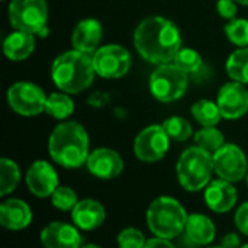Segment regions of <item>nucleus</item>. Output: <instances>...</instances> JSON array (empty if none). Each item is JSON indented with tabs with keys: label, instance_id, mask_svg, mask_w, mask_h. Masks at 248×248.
<instances>
[{
	"label": "nucleus",
	"instance_id": "10",
	"mask_svg": "<svg viewBox=\"0 0 248 248\" xmlns=\"http://www.w3.org/2000/svg\"><path fill=\"white\" fill-rule=\"evenodd\" d=\"M170 148V137L163 125H150L138 132L134 141V154L140 161L157 163Z\"/></svg>",
	"mask_w": 248,
	"mask_h": 248
},
{
	"label": "nucleus",
	"instance_id": "7",
	"mask_svg": "<svg viewBox=\"0 0 248 248\" xmlns=\"http://www.w3.org/2000/svg\"><path fill=\"white\" fill-rule=\"evenodd\" d=\"M189 74L174 62L157 65L150 76V92L161 103L179 100L187 90Z\"/></svg>",
	"mask_w": 248,
	"mask_h": 248
},
{
	"label": "nucleus",
	"instance_id": "9",
	"mask_svg": "<svg viewBox=\"0 0 248 248\" xmlns=\"http://www.w3.org/2000/svg\"><path fill=\"white\" fill-rule=\"evenodd\" d=\"M92 57L94 71L102 78H121L129 73L132 65L131 52L119 44L102 45Z\"/></svg>",
	"mask_w": 248,
	"mask_h": 248
},
{
	"label": "nucleus",
	"instance_id": "31",
	"mask_svg": "<svg viewBox=\"0 0 248 248\" xmlns=\"http://www.w3.org/2000/svg\"><path fill=\"white\" fill-rule=\"evenodd\" d=\"M116 241H118L119 248H144L148 240H145V235L142 234V231L134 227H129L119 232Z\"/></svg>",
	"mask_w": 248,
	"mask_h": 248
},
{
	"label": "nucleus",
	"instance_id": "5",
	"mask_svg": "<svg viewBox=\"0 0 248 248\" xmlns=\"http://www.w3.org/2000/svg\"><path fill=\"white\" fill-rule=\"evenodd\" d=\"M214 157L198 145L186 148L176 164V174L180 186L187 192H199L206 189L212 182Z\"/></svg>",
	"mask_w": 248,
	"mask_h": 248
},
{
	"label": "nucleus",
	"instance_id": "14",
	"mask_svg": "<svg viewBox=\"0 0 248 248\" xmlns=\"http://www.w3.org/2000/svg\"><path fill=\"white\" fill-rule=\"evenodd\" d=\"M86 167L90 174L100 180H112L124 171V160L121 154L112 148H96L90 153Z\"/></svg>",
	"mask_w": 248,
	"mask_h": 248
},
{
	"label": "nucleus",
	"instance_id": "3",
	"mask_svg": "<svg viewBox=\"0 0 248 248\" xmlns=\"http://www.w3.org/2000/svg\"><path fill=\"white\" fill-rule=\"evenodd\" d=\"M93 57L77 49L65 51L55 57L51 65V78L60 92L78 94L94 81Z\"/></svg>",
	"mask_w": 248,
	"mask_h": 248
},
{
	"label": "nucleus",
	"instance_id": "34",
	"mask_svg": "<svg viewBox=\"0 0 248 248\" xmlns=\"http://www.w3.org/2000/svg\"><path fill=\"white\" fill-rule=\"evenodd\" d=\"M221 246L225 248H241V238L235 232H228L224 235Z\"/></svg>",
	"mask_w": 248,
	"mask_h": 248
},
{
	"label": "nucleus",
	"instance_id": "37",
	"mask_svg": "<svg viewBox=\"0 0 248 248\" xmlns=\"http://www.w3.org/2000/svg\"><path fill=\"white\" fill-rule=\"evenodd\" d=\"M234 1L238 4H243V6H248V0H234Z\"/></svg>",
	"mask_w": 248,
	"mask_h": 248
},
{
	"label": "nucleus",
	"instance_id": "18",
	"mask_svg": "<svg viewBox=\"0 0 248 248\" xmlns=\"http://www.w3.org/2000/svg\"><path fill=\"white\" fill-rule=\"evenodd\" d=\"M74 225L81 231H94L106 219L105 206L96 199H81L71 211Z\"/></svg>",
	"mask_w": 248,
	"mask_h": 248
},
{
	"label": "nucleus",
	"instance_id": "39",
	"mask_svg": "<svg viewBox=\"0 0 248 248\" xmlns=\"http://www.w3.org/2000/svg\"><path fill=\"white\" fill-rule=\"evenodd\" d=\"M205 248H225V247H222V246H218V247H205Z\"/></svg>",
	"mask_w": 248,
	"mask_h": 248
},
{
	"label": "nucleus",
	"instance_id": "13",
	"mask_svg": "<svg viewBox=\"0 0 248 248\" xmlns=\"http://www.w3.org/2000/svg\"><path fill=\"white\" fill-rule=\"evenodd\" d=\"M25 180L29 192L41 199L51 198L52 193L60 186L58 173L49 163L44 160H38L29 166Z\"/></svg>",
	"mask_w": 248,
	"mask_h": 248
},
{
	"label": "nucleus",
	"instance_id": "8",
	"mask_svg": "<svg viewBox=\"0 0 248 248\" xmlns=\"http://www.w3.org/2000/svg\"><path fill=\"white\" fill-rule=\"evenodd\" d=\"M45 92L35 83L17 81L7 90L9 108L20 116H38L45 112L46 105Z\"/></svg>",
	"mask_w": 248,
	"mask_h": 248
},
{
	"label": "nucleus",
	"instance_id": "2",
	"mask_svg": "<svg viewBox=\"0 0 248 248\" xmlns=\"http://www.w3.org/2000/svg\"><path fill=\"white\" fill-rule=\"evenodd\" d=\"M48 153L54 163L64 169H78L90 155L89 134L77 121L58 124L48 138Z\"/></svg>",
	"mask_w": 248,
	"mask_h": 248
},
{
	"label": "nucleus",
	"instance_id": "19",
	"mask_svg": "<svg viewBox=\"0 0 248 248\" xmlns=\"http://www.w3.org/2000/svg\"><path fill=\"white\" fill-rule=\"evenodd\" d=\"M32 222L29 205L20 199H7L0 205V224L7 231H22Z\"/></svg>",
	"mask_w": 248,
	"mask_h": 248
},
{
	"label": "nucleus",
	"instance_id": "32",
	"mask_svg": "<svg viewBox=\"0 0 248 248\" xmlns=\"http://www.w3.org/2000/svg\"><path fill=\"white\" fill-rule=\"evenodd\" d=\"M238 3H235L234 0H218L217 1V12L221 17L227 19V20H232L237 16Z\"/></svg>",
	"mask_w": 248,
	"mask_h": 248
},
{
	"label": "nucleus",
	"instance_id": "23",
	"mask_svg": "<svg viewBox=\"0 0 248 248\" xmlns=\"http://www.w3.org/2000/svg\"><path fill=\"white\" fill-rule=\"evenodd\" d=\"M45 112L57 121H65L74 113V102L70 94L64 92L51 93L46 97Z\"/></svg>",
	"mask_w": 248,
	"mask_h": 248
},
{
	"label": "nucleus",
	"instance_id": "1",
	"mask_svg": "<svg viewBox=\"0 0 248 248\" xmlns=\"http://www.w3.org/2000/svg\"><path fill=\"white\" fill-rule=\"evenodd\" d=\"M179 26L164 16H148L138 23L134 32V46L141 58L150 64L173 62L182 49Z\"/></svg>",
	"mask_w": 248,
	"mask_h": 248
},
{
	"label": "nucleus",
	"instance_id": "28",
	"mask_svg": "<svg viewBox=\"0 0 248 248\" xmlns=\"http://www.w3.org/2000/svg\"><path fill=\"white\" fill-rule=\"evenodd\" d=\"M173 62L177 67H180L186 74H196L198 71H201L203 65L201 54L193 48H187V46H182Z\"/></svg>",
	"mask_w": 248,
	"mask_h": 248
},
{
	"label": "nucleus",
	"instance_id": "21",
	"mask_svg": "<svg viewBox=\"0 0 248 248\" xmlns=\"http://www.w3.org/2000/svg\"><path fill=\"white\" fill-rule=\"evenodd\" d=\"M35 35L22 31H13L3 41V52L10 61H25L35 51Z\"/></svg>",
	"mask_w": 248,
	"mask_h": 248
},
{
	"label": "nucleus",
	"instance_id": "15",
	"mask_svg": "<svg viewBox=\"0 0 248 248\" xmlns=\"http://www.w3.org/2000/svg\"><path fill=\"white\" fill-rule=\"evenodd\" d=\"M44 248H81L83 238L76 225L67 222H51L39 235Z\"/></svg>",
	"mask_w": 248,
	"mask_h": 248
},
{
	"label": "nucleus",
	"instance_id": "35",
	"mask_svg": "<svg viewBox=\"0 0 248 248\" xmlns=\"http://www.w3.org/2000/svg\"><path fill=\"white\" fill-rule=\"evenodd\" d=\"M110 102V97L103 93V92H97V93H93L89 99V103L94 108H102V106H106L108 103Z\"/></svg>",
	"mask_w": 248,
	"mask_h": 248
},
{
	"label": "nucleus",
	"instance_id": "29",
	"mask_svg": "<svg viewBox=\"0 0 248 248\" xmlns=\"http://www.w3.org/2000/svg\"><path fill=\"white\" fill-rule=\"evenodd\" d=\"M224 31L231 44L240 48L248 46V19H232L225 25Z\"/></svg>",
	"mask_w": 248,
	"mask_h": 248
},
{
	"label": "nucleus",
	"instance_id": "11",
	"mask_svg": "<svg viewBox=\"0 0 248 248\" xmlns=\"http://www.w3.org/2000/svg\"><path fill=\"white\" fill-rule=\"evenodd\" d=\"M212 157L214 169L219 179H224L231 183H238L244 177H247V157L238 145L225 144Z\"/></svg>",
	"mask_w": 248,
	"mask_h": 248
},
{
	"label": "nucleus",
	"instance_id": "30",
	"mask_svg": "<svg viewBox=\"0 0 248 248\" xmlns=\"http://www.w3.org/2000/svg\"><path fill=\"white\" fill-rule=\"evenodd\" d=\"M51 202L55 209L61 212H68V211H73L74 206L78 203V198H77V193L71 187L58 186L57 190L51 196Z\"/></svg>",
	"mask_w": 248,
	"mask_h": 248
},
{
	"label": "nucleus",
	"instance_id": "24",
	"mask_svg": "<svg viewBox=\"0 0 248 248\" xmlns=\"http://www.w3.org/2000/svg\"><path fill=\"white\" fill-rule=\"evenodd\" d=\"M225 68L231 80L248 84V46L231 52L225 62Z\"/></svg>",
	"mask_w": 248,
	"mask_h": 248
},
{
	"label": "nucleus",
	"instance_id": "12",
	"mask_svg": "<svg viewBox=\"0 0 248 248\" xmlns=\"http://www.w3.org/2000/svg\"><path fill=\"white\" fill-rule=\"evenodd\" d=\"M217 105L224 119L235 121L248 112V89L238 81L225 83L217 96Z\"/></svg>",
	"mask_w": 248,
	"mask_h": 248
},
{
	"label": "nucleus",
	"instance_id": "38",
	"mask_svg": "<svg viewBox=\"0 0 248 248\" xmlns=\"http://www.w3.org/2000/svg\"><path fill=\"white\" fill-rule=\"evenodd\" d=\"M81 248H102L100 246H96V244H86V246H83Z\"/></svg>",
	"mask_w": 248,
	"mask_h": 248
},
{
	"label": "nucleus",
	"instance_id": "27",
	"mask_svg": "<svg viewBox=\"0 0 248 248\" xmlns=\"http://www.w3.org/2000/svg\"><path fill=\"white\" fill-rule=\"evenodd\" d=\"M163 128L170 137V140H174L177 142H185L187 141L193 134V128L190 122L182 116H171L163 122Z\"/></svg>",
	"mask_w": 248,
	"mask_h": 248
},
{
	"label": "nucleus",
	"instance_id": "17",
	"mask_svg": "<svg viewBox=\"0 0 248 248\" xmlns=\"http://www.w3.org/2000/svg\"><path fill=\"white\" fill-rule=\"evenodd\" d=\"M203 198L206 206L212 212L227 214L235 206L238 201V193L237 189L234 187V183L227 182L224 179H218V180H212L206 186Z\"/></svg>",
	"mask_w": 248,
	"mask_h": 248
},
{
	"label": "nucleus",
	"instance_id": "22",
	"mask_svg": "<svg viewBox=\"0 0 248 248\" xmlns=\"http://www.w3.org/2000/svg\"><path fill=\"white\" fill-rule=\"evenodd\" d=\"M190 112H192L193 119L202 126H217L222 119V115L217 102H212L208 99H201L195 102L190 108Z\"/></svg>",
	"mask_w": 248,
	"mask_h": 248
},
{
	"label": "nucleus",
	"instance_id": "41",
	"mask_svg": "<svg viewBox=\"0 0 248 248\" xmlns=\"http://www.w3.org/2000/svg\"><path fill=\"white\" fill-rule=\"evenodd\" d=\"M246 179H247V186H248V173H247V177H246Z\"/></svg>",
	"mask_w": 248,
	"mask_h": 248
},
{
	"label": "nucleus",
	"instance_id": "16",
	"mask_svg": "<svg viewBox=\"0 0 248 248\" xmlns=\"http://www.w3.org/2000/svg\"><path fill=\"white\" fill-rule=\"evenodd\" d=\"M102 38H103L102 23L97 19L87 17V19H81L73 29L71 45L73 49L93 55L100 48Z\"/></svg>",
	"mask_w": 248,
	"mask_h": 248
},
{
	"label": "nucleus",
	"instance_id": "6",
	"mask_svg": "<svg viewBox=\"0 0 248 248\" xmlns=\"http://www.w3.org/2000/svg\"><path fill=\"white\" fill-rule=\"evenodd\" d=\"M7 17L15 31L28 32L41 38L49 35L46 0H10Z\"/></svg>",
	"mask_w": 248,
	"mask_h": 248
},
{
	"label": "nucleus",
	"instance_id": "40",
	"mask_svg": "<svg viewBox=\"0 0 248 248\" xmlns=\"http://www.w3.org/2000/svg\"><path fill=\"white\" fill-rule=\"evenodd\" d=\"M241 248H248V244H244V246H241Z\"/></svg>",
	"mask_w": 248,
	"mask_h": 248
},
{
	"label": "nucleus",
	"instance_id": "33",
	"mask_svg": "<svg viewBox=\"0 0 248 248\" xmlns=\"http://www.w3.org/2000/svg\"><path fill=\"white\" fill-rule=\"evenodd\" d=\"M234 221H235V227L237 230L243 234V235H247L248 237V202H244L235 212V217H234Z\"/></svg>",
	"mask_w": 248,
	"mask_h": 248
},
{
	"label": "nucleus",
	"instance_id": "20",
	"mask_svg": "<svg viewBox=\"0 0 248 248\" xmlns=\"http://www.w3.org/2000/svg\"><path fill=\"white\" fill-rule=\"evenodd\" d=\"M185 235L189 243L196 247L209 246L217 235V228L214 221L203 214H192L187 218Z\"/></svg>",
	"mask_w": 248,
	"mask_h": 248
},
{
	"label": "nucleus",
	"instance_id": "26",
	"mask_svg": "<svg viewBox=\"0 0 248 248\" xmlns=\"http://www.w3.org/2000/svg\"><path fill=\"white\" fill-rule=\"evenodd\" d=\"M195 145L208 151L209 154H215L222 145H225V137L217 126H203L193 135Z\"/></svg>",
	"mask_w": 248,
	"mask_h": 248
},
{
	"label": "nucleus",
	"instance_id": "25",
	"mask_svg": "<svg viewBox=\"0 0 248 248\" xmlns=\"http://www.w3.org/2000/svg\"><path fill=\"white\" fill-rule=\"evenodd\" d=\"M20 182V169L10 160L3 157L0 160V196L10 195Z\"/></svg>",
	"mask_w": 248,
	"mask_h": 248
},
{
	"label": "nucleus",
	"instance_id": "4",
	"mask_svg": "<svg viewBox=\"0 0 248 248\" xmlns=\"http://www.w3.org/2000/svg\"><path fill=\"white\" fill-rule=\"evenodd\" d=\"M187 212L183 205L171 196L154 199L147 209V225L154 237L173 240L185 232Z\"/></svg>",
	"mask_w": 248,
	"mask_h": 248
},
{
	"label": "nucleus",
	"instance_id": "36",
	"mask_svg": "<svg viewBox=\"0 0 248 248\" xmlns=\"http://www.w3.org/2000/svg\"><path fill=\"white\" fill-rule=\"evenodd\" d=\"M144 248H176V247L170 243V240H164V238H158V237H155V238L148 240Z\"/></svg>",
	"mask_w": 248,
	"mask_h": 248
}]
</instances>
